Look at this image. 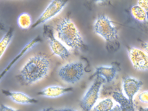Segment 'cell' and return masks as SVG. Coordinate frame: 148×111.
Segmentation results:
<instances>
[{"mask_svg": "<svg viewBox=\"0 0 148 111\" xmlns=\"http://www.w3.org/2000/svg\"><path fill=\"white\" fill-rule=\"evenodd\" d=\"M102 77H96L80 101L79 105L83 111H90L96 103L98 97L101 85L106 82Z\"/></svg>", "mask_w": 148, "mask_h": 111, "instance_id": "obj_5", "label": "cell"}, {"mask_svg": "<svg viewBox=\"0 0 148 111\" xmlns=\"http://www.w3.org/2000/svg\"><path fill=\"white\" fill-rule=\"evenodd\" d=\"M13 30L12 29H10L1 40L0 43L1 58L11 41L13 36Z\"/></svg>", "mask_w": 148, "mask_h": 111, "instance_id": "obj_17", "label": "cell"}, {"mask_svg": "<svg viewBox=\"0 0 148 111\" xmlns=\"http://www.w3.org/2000/svg\"><path fill=\"white\" fill-rule=\"evenodd\" d=\"M95 32L107 42H111L117 37L116 28L111 19L104 14L99 15L93 24Z\"/></svg>", "mask_w": 148, "mask_h": 111, "instance_id": "obj_4", "label": "cell"}, {"mask_svg": "<svg viewBox=\"0 0 148 111\" xmlns=\"http://www.w3.org/2000/svg\"><path fill=\"white\" fill-rule=\"evenodd\" d=\"M138 98L142 102L148 103V90L142 91L139 94Z\"/></svg>", "mask_w": 148, "mask_h": 111, "instance_id": "obj_20", "label": "cell"}, {"mask_svg": "<svg viewBox=\"0 0 148 111\" xmlns=\"http://www.w3.org/2000/svg\"><path fill=\"white\" fill-rule=\"evenodd\" d=\"M53 108L52 107H48L43 108L40 111H51Z\"/></svg>", "mask_w": 148, "mask_h": 111, "instance_id": "obj_25", "label": "cell"}, {"mask_svg": "<svg viewBox=\"0 0 148 111\" xmlns=\"http://www.w3.org/2000/svg\"><path fill=\"white\" fill-rule=\"evenodd\" d=\"M56 37L64 45L73 49L80 48L83 44L82 38L79 30L69 18L61 19L56 26Z\"/></svg>", "mask_w": 148, "mask_h": 111, "instance_id": "obj_2", "label": "cell"}, {"mask_svg": "<svg viewBox=\"0 0 148 111\" xmlns=\"http://www.w3.org/2000/svg\"><path fill=\"white\" fill-rule=\"evenodd\" d=\"M141 45L144 49L148 53V42H143L142 43Z\"/></svg>", "mask_w": 148, "mask_h": 111, "instance_id": "obj_24", "label": "cell"}, {"mask_svg": "<svg viewBox=\"0 0 148 111\" xmlns=\"http://www.w3.org/2000/svg\"><path fill=\"white\" fill-rule=\"evenodd\" d=\"M51 111H75L73 109L69 108H62L57 109H54Z\"/></svg>", "mask_w": 148, "mask_h": 111, "instance_id": "obj_22", "label": "cell"}, {"mask_svg": "<svg viewBox=\"0 0 148 111\" xmlns=\"http://www.w3.org/2000/svg\"><path fill=\"white\" fill-rule=\"evenodd\" d=\"M116 73V68L113 66L102 65L97 67L95 71V75H99L103 77L106 82H111L115 77Z\"/></svg>", "mask_w": 148, "mask_h": 111, "instance_id": "obj_12", "label": "cell"}, {"mask_svg": "<svg viewBox=\"0 0 148 111\" xmlns=\"http://www.w3.org/2000/svg\"><path fill=\"white\" fill-rule=\"evenodd\" d=\"M123 86L124 92L128 98L132 102L134 95L138 92L143 85V82L132 77L127 76L123 79Z\"/></svg>", "mask_w": 148, "mask_h": 111, "instance_id": "obj_9", "label": "cell"}, {"mask_svg": "<svg viewBox=\"0 0 148 111\" xmlns=\"http://www.w3.org/2000/svg\"><path fill=\"white\" fill-rule=\"evenodd\" d=\"M3 94L9 97L14 102L19 104H27L36 103L38 101L23 92L2 89Z\"/></svg>", "mask_w": 148, "mask_h": 111, "instance_id": "obj_10", "label": "cell"}, {"mask_svg": "<svg viewBox=\"0 0 148 111\" xmlns=\"http://www.w3.org/2000/svg\"><path fill=\"white\" fill-rule=\"evenodd\" d=\"M108 111H121L120 106L119 105H116Z\"/></svg>", "mask_w": 148, "mask_h": 111, "instance_id": "obj_23", "label": "cell"}, {"mask_svg": "<svg viewBox=\"0 0 148 111\" xmlns=\"http://www.w3.org/2000/svg\"><path fill=\"white\" fill-rule=\"evenodd\" d=\"M112 97L120 106L121 111H132V103L123 94L120 92L113 93Z\"/></svg>", "mask_w": 148, "mask_h": 111, "instance_id": "obj_14", "label": "cell"}, {"mask_svg": "<svg viewBox=\"0 0 148 111\" xmlns=\"http://www.w3.org/2000/svg\"><path fill=\"white\" fill-rule=\"evenodd\" d=\"M140 111H148V108H141L140 109Z\"/></svg>", "mask_w": 148, "mask_h": 111, "instance_id": "obj_26", "label": "cell"}, {"mask_svg": "<svg viewBox=\"0 0 148 111\" xmlns=\"http://www.w3.org/2000/svg\"><path fill=\"white\" fill-rule=\"evenodd\" d=\"M113 103L110 98H105L97 104L91 111H108L113 107Z\"/></svg>", "mask_w": 148, "mask_h": 111, "instance_id": "obj_16", "label": "cell"}, {"mask_svg": "<svg viewBox=\"0 0 148 111\" xmlns=\"http://www.w3.org/2000/svg\"><path fill=\"white\" fill-rule=\"evenodd\" d=\"M128 56L134 68L136 70L143 71L148 70V54L143 50L132 47Z\"/></svg>", "mask_w": 148, "mask_h": 111, "instance_id": "obj_8", "label": "cell"}, {"mask_svg": "<svg viewBox=\"0 0 148 111\" xmlns=\"http://www.w3.org/2000/svg\"><path fill=\"white\" fill-rule=\"evenodd\" d=\"M51 67L50 60L47 56L35 55L28 59L16 76V79L22 86L34 84L46 77Z\"/></svg>", "mask_w": 148, "mask_h": 111, "instance_id": "obj_1", "label": "cell"}, {"mask_svg": "<svg viewBox=\"0 0 148 111\" xmlns=\"http://www.w3.org/2000/svg\"><path fill=\"white\" fill-rule=\"evenodd\" d=\"M72 90V88L58 85H51L43 88L37 93V95L48 98H56L67 93Z\"/></svg>", "mask_w": 148, "mask_h": 111, "instance_id": "obj_11", "label": "cell"}, {"mask_svg": "<svg viewBox=\"0 0 148 111\" xmlns=\"http://www.w3.org/2000/svg\"><path fill=\"white\" fill-rule=\"evenodd\" d=\"M17 22L18 27L22 29H27L32 25V19L30 15L26 12L20 14L18 16Z\"/></svg>", "mask_w": 148, "mask_h": 111, "instance_id": "obj_15", "label": "cell"}, {"mask_svg": "<svg viewBox=\"0 0 148 111\" xmlns=\"http://www.w3.org/2000/svg\"><path fill=\"white\" fill-rule=\"evenodd\" d=\"M84 68V65L82 62L74 61L61 66L58 70V74L60 79L65 82L74 84L83 77Z\"/></svg>", "mask_w": 148, "mask_h": 111, "instance_id": "obj_3", "label": "cell"}, {"mask_svg": "<svg viewBox=\"0 0 148 111\" xmlns=\"http://www.w3.org/2000/svg\"><path fill=\"white\" fill-rule=\"evenodd\" d=\"M131 12L133 17L138 21H143L147 19L146 12L138 5L134 6L132 7Z\"/></svg>", "mask_w": 148, "mask_h": 111, "instance_id": "obj_18", "label": "cell"}, {"mask_svg": "<svg viewBox=\"0 0 148 111\" xmlns=\"http://www.w3.org/2000/svg\"><path fill=\"white\" fill-rule=\"evenodd\" d=\"M67 3V1L63 0L51 1L31 27H36L55 17L62 11Z\"/></svg>", "mask_w": 148, "mask_h": 111, "instance_id": "obj_6", "label": "cell"}, {"mask_svg": "<svg viewBox=\"0 0 148 111\" xmlns=\"http://www.w3.org/2000/svg\"><path fill=\"white\" fill-rule=\"evenodd\" d=\"M44 33L53 53L62 60L67 59L70 55L69 51L55 37L51 29L48 26H45Z\"/></svg>", "mask_w": 148, "mask_h": 111, "instance_id": "obj_7", "label": "cell"}, {"mask_svg": "<svg viewBox=\"0 0 148 111\" xmlns=\"http://www.w3.org/2000/svg\"><path fill=\"white\" fill-rule=\"evenodd\" d=\"M39 39L38 38H34L30 41L25 46L18 54L3 69L1 74L0 79H1L4 76L11 68V67L13 66L16 62L38 42Z\"/></svg>", "mask_w": 148, "mask_h": 111, "instance_id": "obj_13", "label": "cell"}, {"mask_svg": "<svg viewBox=\"0 0 148 111\" xmlns=\"http://www.w3.org/2000/svg\"><path fill=\"white\" fill-rule=\"evenodd\" d=\"M138 5L141 7L146 12L148 19V0H138Z\"/></svg>", "mask_w": 148, "mask_h": 111, "instance_id": "obj_19", "label": "cell"}, {"mask_svg": "<svg viewBox=\"0 0 148 111\" xmlns=\"http://www.w3.org/2000/svg\"><path fill=\"white\" fill-rule=\"evenodd\" d=\"M0 111H20V110L2 104L0 106Z\"/></svg>", "mask_w": 148, "mask_h": 111, "instance_id": "obj_21", "label": "cell"}]
</instances>
